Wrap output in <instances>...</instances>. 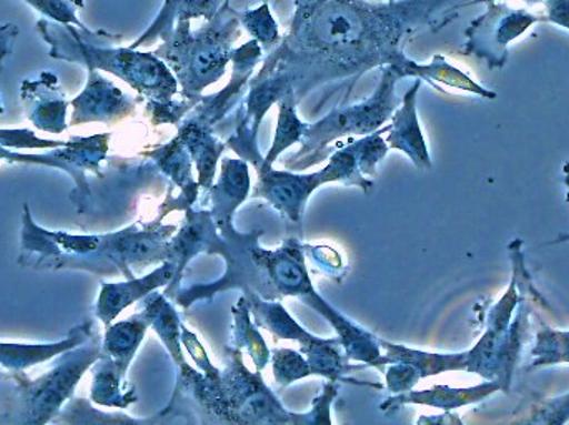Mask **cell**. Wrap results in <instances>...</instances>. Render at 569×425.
I'll return each mask as SVG.
<instances>
[{
	"instance_id": "cell-1",
	"label": "cell",
	"mask_w": 569,
	"mask_h": 425,
	"mask_svg": "<svg viewBox=\"0 0 569 425\" xmlns=\"http://www.w3.org/2000/svg\"><path fill=\"white\" fill-rule=\"evenodd\" d=\"M450 2L317 0L297 7L287 36L250 82L270 80L282 93L293 89L300 103L317 87L393 63L405 39L441 23Z\"/></svg>"
},
{
	"instance_id": "cell-2",
	"label": "cell",
	"mask_w": 569,
	"mask_h": 425,
	"mask_svg": "<svg viewBox=\"0 0 569 425\" xmlns=\"http://www.w3.org/2000/svg\"><path fill=\"white\" fill-rule=\"evenodd\" d=\"M260 234L262 231L243 234L233 227L223 236L216 253L226 257L227 273L217 283L207 284L203 287L206 293L216 296L222 291L240 287L243 293L257 294L263 300L300 297L333 326L348 360L373 366L381 357L380 340L351 323L315 291L305 264V247L300 241L288 237L279 250L266 251L257 243Z\"/></svg>"
},
{
	"instance_id": "cell-3",
	"label": "cell",
	"mask_w": 569,
	"mask_h": 425,
	"mask_svg": "<svg viewBox=\"0 0 569 425\" xmlns=\"http://www.w3.org/2000/svg\"><path fill=\"white\" fill-rule=\"evenodd\" d=\"M132 226L107 234H72L39 226L23 203L20 256L17 263L40 271H87L99 276L123 274L133 277V267L166 261L169 241L177 226L159 224Z\"/></svg>"
},
{
	"instance_id": "cell-4",
	"label": "cell",
	"mask_w": 569,
	"mask_h": 425,
	"mask_svg": "<svg viewBox=\"0 0 569 425\" xmlns=\"http://www.w3.org/2000/svg\"><path fill=\"white\" fill-rule=\"evenodd\" d=\"M37 32L49 43L52 59L112 73L147 99V105L170 102L179 93L176 75L156 53L110 47V43L120 42L122 36L103 30H80L47 19L37 22Z\"/></svg>"
},
{
	"instance_id": "cell-5",
	"label": "cell",
	"mask_w": 569,
	"mask_h": 425,
	"mask_svg": "<svg viewBox=\"0 0 569 425\" xmlns=\"http://www.w3.org/2000/svg\"><path fill=\"white\" fill-rule=\"evenodd\" d=\"M513 276L505 296L488 314L487 330L477 344L467 351V373L478 374L487 381H500L505 393L510 391L515 367L530 336L531 314L535 307H547L538 293L533 277L525 264L523 241L508 244Z\"/></svg>"
},
{
	"instance_id": "cell-6",
	"label": "cell",
	"mask_w": 569,
	"mask_h": 425,
	"mask_svg": "<svg viewBox=\"0 0 569 425\" xmlns=\"http://www.w3.org/2000/svg\"><path fill=\"white\" fill-rule=\"evenodd\" d=\"M176 396L190 399L210 423L305 425L303 414L284 409L259 371L247 370L239 347H233L229 367L220 371L219 380H209L189 364L179 370Z\"/></svg>"
},
{
	"instance_id": "cell-7",
	"label": "cell",
	"mask_w": 569,
	"mask_h": 425,
	"mask_svg": "<svg viewBox=\"0 0 569 425\" xmlns=\"http://www.w3.org/2000/svg\"><path fill=\"white\" fill-rule=\"evenodd\" d=\"M192 20H179L172 36L156 50L179 82L182 99L199 103L207 87L222 79L232 62L233 43L242 33L239 10L223 0L220 9L199 30L190 29Z\"/></svg>"
},
{
	"instance_id": "cell-8",
	"label": "cell",
	"mask_w": 569,
	"mask_h": 425,
	"mask_svg": "<svg viewBox=\"0 0 569 425\" xmlns=\"http://www.w3.org/2000/svg\"><path fill=\"white\" fill-rule=\"evenodd\" d=\"M229 146L257 169L259 183L253 190L252 199L267 200L277 212L298 226L303 220L305 206L311 193L325 183L343 182L347 185L360 186L365 192H370L371 186L375 185L373 182L365 179L363 173L358 169L353 143L338 150L331 156L327 169L321 172L301 175V173L273 170L257 149V133L253 132L243 109L237 115L236 135L229 140Z\"/></svg>"
},
{
	"instance_id": "cell-9",
	"label": "cell",
	"mask_w": 569,
	"mask_h": 425,
	"mask_svg": "<svg viewBox=\"0 0 569 425\" xmlns=\"http://www.w3.org/2000/svg\"><path fill=\"white\" fill-rule=\"evenodd\" d=\"M102 354V337L93 333L86 343L59 354L56 366L29 380L23 373L3 374L2 380L12 389L0 423L43 425L53 423L60 411L73 397L83 374L93 367Z\"/></svg>"
},
{
	"instance_id": "cell-10",
	"label": "cell",
	"mask_w": 569,
	"mask_h": 425,
	"mask_svg": "<svg viewBox=\"0 0 569 425\" xmlns=\"http://www.w3.org/2000/svg\"><path fill=\"white\" fill-rule=\"evenodd\" d=\"M398 80H401L400 73L393 67L385 65L380 85L370 99L355 105L335 109L320 122L308 123L300 142V152L291 155L284 162V166L290 170L308 169L321 162L327 153V146L335 140L378 132L398 109Z\"/></svg>"
},
{
	"instance_id": "cell-11",
	"label": "cell",
	"mask_w": 569,
	"mask_h": 425,
	"mask_svg": "<svg viewBox=\"0 0 569 425\" xmlns=\"http://www.w3.org/2000/svg\"><path fill=\"white\" fill-rule=\"evenodd\" d=\"M250 313L257 326L270 331L282 340L298 341L301 354L307 356L310 363L311 374L327 377L328 381H345V374L361 370L348 363L347 353L341 346L340 340H321L305 331L290 314L284 311L282 304L277 301L263 300L257 294H246Z\"/></svg>"
},
{
	"instance_id": "cell-12",
	"label": "cell",
	"mask_w": 569,
	"mask_h": 425,
	"mask_svg": "<svg viewBox=\"0 0 569 425\" xmlns=\"http://www.w3.org/2000/svg\"><path fill=\"white\" fill-rule=\"evenodd\" d=\"M109 133H97L92 136H72L67 140V145L60 149L50 150L40 155L32 153L12 152V150L0 146V163H12V165H42L49 169L62 170L73 180V192L70 200L83 209V203L90 199V185L87 173L100 175V163L106 160L109 153Z\"/></svg>"
},
{
	"instance_id": "cell-13",
	"label": "cell",
	"mask_w": 569,
	"mask_h": 425,
	"mask_svg": "<svg viewBox=\"0 0 569 425\" xmlns=\"http://www.w3.org/2000/svg\"><path fill=\"white\" fill-rule=\"evenodd\" d=\"M488 10L467 30V55H477L490 69H500L508 60V45L520 39L541 17L527 9H511L503 2H488Z\"/></svg>"
},
{
	"instance_id": "cell-14",
	"label": "cell",
	"mask_w": 569,
	"mask_h": 425,
	"mask_svg": "<svg viewBox=\"0 0 569 425\" xmlns=\"http://www.w3.org/2000/svg\"><path fill=\"white\" fill-rule=\"evenodd\" d=\"M139 100L126 95L112 80L106 79L100 70L87 69L86 87L70 102L73 109L70 125L127 119L136 112Z\"/></svg>"
},
{
	"instance_id": "cell-15",
	"label": "cell",
	"mask_w": 569,
	"mask_h": 425,
	"mask_svg": "<svg viewBox=\"0 0 569 425\" xmlns=\"http://www.w3.org/2000/svg\"><path fill=\"white\" fill-rule=\"evenodd\" d=\"M263 47L252 39L232 52V79L216 95L202 97L196 109L187 113L189 119L213 127L219 123L242 99L243 90L250 85V77L262 60Z\"/></svg>"
},
{
	"instance_id": "cell-16",
	"label": "cell",
	"mask_w": 569,
	"mask_h": 425,
	"mask_svg": "<svg viewBox=\"0 0 569 425\" xmlns=\"http://www.w3.org/2000/svg\"><path fill=\"white\" fill-rule=\"evenodd\" d=\"M20 99L26 107V117L36 129L47 133H62L69 129L66 93L60 89L59 77L52 72H40L33 79L20 83Z\"/></svg>"
},
{
	"instance_id": "cell-17",
	"label": "cell",
	"mask_w": 569,
	"mask_h": 425,
	"mask_svg": "<svg viewBox=\"0 0 569 425\" xmlns=\"http://www.w3.org/2000/svg\"><path fill=\"white\" fill-rule=\"evenodd\" d=\"M177 266L170 260L163 261L162 266L157 267L152 273L143 277H130L120 283H102L100 287L99 300L96 304V316L100 323H113V320L120 316L123 310L132 306L137 301L152 294L160 287L169 286L176 280Z\"/></svg>"
},
{
	"instance_id": "cell-18",
	"label": "cell",
	"mask_w": 569,
	"mask_h": 425,
	"mask_svg": "<svg viewBox=\"0 0 569 425\" xmlns=\"http://www.w3.org/2000/svg\"><path fill=\"white\" fill-rule=\"evenodd\" d=\"M500 391H503V386L500 381L495 380L475 387L435 386L427 391L411 389L408 393L395 394L393 397L381 404L380 409L385 413H393L407 404H418V406L437 407L445 413H451L460 407L481 403Z\"/></svg>"
},
{
	"instance_id": "cell-19",
	"label": "cell",
	"mask_w": 569,
	"mask_h": 425,
	"mask_svg": "<svg viewBox=\"0 0 569 425\" xmlns=\"http://www.w3.org/2000/svg\"><path fill=\"white\" fill-rule=\"evenodd\" d=\"M420 87L421 82L417 80L405 93L401 107L395 110L391 127H388L390 135H388L387 145L410 156L417 169L430 170L431 156L417 113V95Z\"/></svg>"
},
{
	"instance_id": "cell-20",
	"label": "cell",
	"mask_w": 569,
	"mask_h": 425,
	"mask_svg": "<svg viewBox=\"0 0 569 425\" xmlns=\"http://www.w3.org/2000/svg\"><path fill=\"white\" fill-rule=\"evenodd\" d=\"M96 324L92 320H86L79 326L69 331L63 340L56 343L26 344V343H2L0 341V366L6 367L10 373H23L29 367L59 357V354L73 350L86 343L93 333Z\"/></svg>"
},
{
	"instance_id": "cell-21",
	"label": "cell",
	"mask_w": 569,
	"mask_h": 425,
	"mask_svg": "<svg viewBox=\"0 0 569 425\" xmlns=\"http://www.w3.org/2000/svg\"><path fill=\"white\" fill-rule=\"evenodd\" d=\"M219 234L216 221L210 212H193L187 210V220L180 227L176 237L169 241V254L167 260L172 261L177 266L176 280L167 287L166 296L172 297L177 291L180 277L186 271L187 264L199 253H209L213 237Z\"/></svg>"
},
{
	"instance_id": "cell-22",
	"label": "cell",
	"mask_w": 569,
	"mask_h": 425,
	"mask_svg": "<svg viewBox=\"0 0 569 425\" xmlns=\"http://www.w3.org/2000/svg\"><path fill=\"white\" fill-rule=\"evenodd\" d=\"M249 192V163L243 159L223 160L219 182L207 192L212 200V212L210 213H212L219 233L233 226V213L246 202Z\"/></svg>"
},
{
	"instance_id": "cell-23",
	"label": "cell",
	"mask_w": 569,
	"mask_h": 425,
	"mask_svg": "<svg viewBox=\"0 0 569 425\" xmlns=\"http://www.w3.org/2000/svg\"><path fill=\"white\" fill-rule=\"evenodd\" d=\"M390 65L400 73L401 79L413 77L417 80H427L437 89H440L438 83H443V85L451 87V89L463 90V92L473 93V95L481 97V99H497V93L493 90L475 82L470 75L448 63L443 55H435L430 63H417L401 53Z\"/></svg>"
},
{
	"instance_id": "cell-24",
	"label": "cell",
	"mask_w": 569,
	"mask_h": 425,
	"mask_svg": "<svg viewBox=\"0 0 569 425\" xmlns=\"http://www.w3.org/2000/svg\"><path fill=\"white\" fill-rule=\"evenodd\" d=\"M179 136L183 145L189 150L190 156L199 170V186L203 192H209L216 179L217 163L222 155L226 145L213 135L212 127L197 120L186 119L180 123Z\"/></svg>"
},
{
	"instance_id": "cell-25",
	"label": "cell",
	"mask_w": 569,
	"mask_h": 425,
	"mask_svg": "<svg viewBox=\"0 0 569 425\" xmlns=\"http://www.w3.org/2000/svg\"><path fill=\"white\" fill-rule=\"evenodd\" d=\"M143 155L156 160L160 170H162L166 175H169L176 185H179L180 196L177 199L179 202L170 206L169 213L172 212V210L192 209L197 196H199L200 186L193 182L192 175H190V173H192V156H190L189 150L183 145L182 140L176 136V139L167 143V145L152 150V152H146Z\"/></svg>"
},
{
	"instance_id": "cell-26",
	"label": "cell",
	"mask_w": 569,
	"mask_h": 425,
	"mask_svg": "<svg viewBox=\"0 0 569 425\" xmlns=\"http://www.w3.org/2000/svg\"><path fill=\"white\" fill-rule=\"evenodd\" d=\"M380 343L381 350L387 351V354L375 363L373 367H378V370H383V366L391 363H408L420 371L421 380L443 373H467V351H463V353L437 354L398 346V344H391L385 340H380Z\"/></svg>"
},
{
	"instance_id": "cell-27",
	"label": "cell",
	"mask_w": 569,
	"mask_h": 425,
	"mask_svg": "<svg viewBox=\"0 0 569 425\" xmlns=\"http://www.w3.org/2000/svg\"><path fill=\"white\" fill-rule=\"evenodd\" d=\"M223 0H166L162 9L157 13L156 20L149 29L130 45V49H139L157 39L167 40L172 36L176 23L179 20H193L206 17L207 20L216 16Z\"/></svg>"
},
{
	"instance_id": "cell-28",
	"label": "cell",
	"mask_w": 569,
	"mask_h": 425,
	"mask_svg": "<svg viewBox=\"0 0 569 425\" xmlns=\"http://www.w3.org/2000/svg\"><path fill=\"white\" fill-rule=\"evenodd\" d=\"M92 389L90 401L97 406L127 409L137 401L136 389L126 387V371L117 366L116 361L107 354H100L93 364Z\"/></svg>"
},
{
	"instance_id": "cell-29",
	"label": "cell",
	"mask_w": 569,
	"mask_h": 425,
	"mask_svg": "<svg viewBox=\"0 0 569 425\" xmlns=\"http://www.w3.org/2000/svg\"><path fill=\"white\" fill-rule=\"evenodd\" d=\"M149 327L150 321L143 311L129 320L109 324L102 340V353L112 357L117 366L127 373Z\"/></svg>"
},
{
	"instance_id": "cell-30",
	"label": "cell",
	"mask_w": 569,
	"mask_h": 425,
	"mask_svg": "<svg viewBox=\"0 0 569 425\" xmlns=\"http://www.w3.org/2000/svg\"><path fill=\"white\" fill-rule=\"evenodd\" d=\"M143 313L147 314L150 321V327H153L157 336L166 344L170 357L177 367H186L187 361L182 354V323H180L179 314L173 310L172 304L169 303V297L166 294L156 293L153 291L149 296L143 297Z\"/></svg>"
},
{
	"instance_id": "cell-31",
	"label": "cell",
	"mask_w": 569,
	"mask_h": 425,
	"mask_svg": "<svg viewBox=\"0 0 569 425\" xmlns=\"http://www.w3.org/2000/svg\"><path fill=\"white\" fill-rule=\"evenodd\" d=\"M232 344L233 347H239V350L246 347L249 351L259 373H262L267 364L272 361V353L267 347L262 334L257 330L256 321H252V313H250L246 296L240 297L233 307Z\"/></svg>"
},
{
	"instance_id": "cell-32",
	"label": "cell",
	"mask_w": 569,
	"mask_h": 425,
	"mask_svg": "<svg viewBox=\"0 0 569 425\" xmlns=\"http://www.w3.org/2000/svg\"><path fill=\"white\" fill-rule=\"evenodd\" d=\"M297 105L293 89H288L279 100V123H277L276 139H273L272 149L266 156V162L269 165H273L284 150L303 139L308 123L298 119Z\"/></svg>"
},
{
	"instance_id": "cell-33",
	"label": "cell",
	"mask_w": 569,
	"mask_h": 425,
	"mask_svg": "<svg viewBox=\"0 0 569 425\" xmlns=\"http://www.w3.org/2000/svg\"><path fill=\"white\" fill-rule=\"evenodd\" d=\"M569 364V331L543 326L535 337L527 371Z\"/></svg>"
},
{
	"instance_id": "cell-34",
	"label": "cell",
	"mask_w": 569,
	"mask_h": 425,
	"mask_svg": "<svg viewBox=\"0 0 569 425\" xmlns=\"http://www.w3.org/2000/svg\"><path fill=\"white\" fill-rule=\"evenodd\" d=\"M515 423L567 424L569 421V393L553 399H537L523 403L515 411Z\"/></svg>"
},
{
	"instance_id": "cell-35",
	"label": "cell",
	"mask_w": 569,
	"mask_h": 425,
	"mask_svg": "<svg viewBox=\"0 0 569 425\" xmlns=\"http://www.w3.org/2000/svg\"><path fill=\"white\" fill-rule=\"evenodd\" d=\"M239 17L247 32L253 39L259 40L260 45L266 47V49H272V47H277L282 42L279 23H277L276 17H273L270 3L266 2V0H263L262 6L256 7V9L239 12Z\"/></svg>"
},
{
	"instance_id": "cell-36",
	"label": "cell",
	"mask_w": 569,
	"mask_h": 425,
	"mask_svg": "<svg viewBox=\"0 0 569 425\" xmlns=\"http://www.w3.org/2000/svg\"><path fill=\"white\" fill-rule=\"evenodd\" d=\"M273 377L282 387L291 386L297 381L313 376L310 363L303 354L293 350H276L272 353Z\"/></svg>"
},
{
	"instance_id": "cell-37",
	"label": "cell",
	"mask_w": 569,
	"mask_h": 425,
	"mask_svg": "<svg viewBox=\"0 0 569 425\" xmlns=\"http://www.w3.org/2000/svg\"><path fill=\"white\" fill-rule=\"evenodd\" d=\"M385 130H378V132L365 135V139L357 140L353 142L355 153H357L358 169L363 175L373 176L377 175V165L380 160L385 159L390 146L385 143L381 139V133Z\"/></svg>"
},
{
	"instance_id": "cell-38",
	"label": "cell",
	"mask_w": 569,
	"mask_h": 425,
	"mask_svg": "<svg viewBox=\"0 0 569 425\" xmlns=\"http://www.w3.org/2000/svg\"><path fill=\"white\" fill-rule=\"evenodd\" d=\"M23 2L29 3L37 12L53 22L62 23V26H76L80 30L89 29L86 23L80 22L79 16H77L79 7L72 0H23Z\"/></svg>"
},
{
	"instance_id": "cell-39",
	"label": "cell",
	"mask_w": 569,
	"mask_h": 425,
	"mask_svg": "<svg viewBox=\"0 0 569 425\" xmlns=\"http://www.w3.org/2000/svg\"><path fill=\"white\" fill-rule=\"evenodd\" d=\"M67 142L60 140L40 139L32 130L27 129H0V146L6 149H60Z\"/></svg>"
},
{
	"instance_id": "cell-40",
	"label": "cell",
	"mask_w": 569,
	"mask_h": 425,
	"mask_svg": "<svg viewBox=\"0 0 569 425\" xmlns=\"http://www.w3.org/2000/svg\"><path fill=\"white\" fill-rule=\"evenodd\" d=\"M385 377H387L388 389L393 394L408 393L421 381L420 371L408 363L387 364Z\"/></svg>"
},
{
	"instance_id": "cell-41",
	"label": "cell",
	"mask_w": 569,
	"mask_h": 425,
	"mask_svg": "<svg viewBox=\"0 0 569 425\" xmlns=\"http://www.w3.org/2000/svg\"><path fill=\"white\" fill-rule=\"evenodd\" d=\"M337 394L338 383L337 381H330V383L323 387V393L313 401V406H311L310 413L303 414L305 425L331 424L330 406Z\"/></svg>"
},
{
	"instance_id": "cell-42",
	"label": "cell",
	"mask_w": 569,
	"mask_h": 425,
	"mask_svg": "<svg viewBox=\"0 0 569 425\" xmlns=\"http://www.w3.org/2000/svg\"><path fill=\"white\" fill-rule=\"evenodd\" d=\"M182 344L187 347V351H189L193 361H196L197 366L200 367V371H202L209 380H219L220 371L210 363L209 356H207L202 344L197 340L196 334H193L192 331L187 330L186 326H182Z\"/></svg>"
},
{
	"instance_id": "cell-43",
	"label": "cell",
	"mask_w": 569,
	"mask_h": 425,
	"mask_svg": "<svg viewBox=\"0 0 569 425\" xmlns=\"http://www.w3.org/2000/svg\"><path fill=\"white\" fill-rule=\"evenodd\" d=\"M545 16L541 22L555 23L569 30V0H545Z\"/></svg>"
},
{
	"instance_id": "cell-44",
	"label": "cell",
	"mask_w": 569,
	"mask_h": 425,
	"mask_svg": "<svg viewBox=\"0 0 569 425\" xmlns=\"http://www.w3.org/2000/svg\"><path fill=\"white\" fill-rule=\"evenodd\" d=\"M17 36H19V27H17L16 23L0 26V72H2L3 60L12 52Z\"/></svg>"
},
{
	"instance_id": "cell-45",
	"label": "cell",
	"mask_w": 569,
	"mask_h": 425,
	"mask_svg": "<svg viewBox=\"0 0 569 425\" xmlns=\"http://www.w3.org/2000/svg\"><path fill=\"white\" fill-rule=\"evenodd\" d=\"M317 250L320 251V253H315L317 261H320L321 264H327L328 270H340L341 263L338 253L327 247V256H325V247H317Z\"/></svg>"
},
{
	"instance_id": "cell-46",
	"label": "cell",
	"mask_w": 569,
	"mask_h": 425,
	"mask_svg": "<svg viewBox=\"0 0 569 425\" xmlns=\"http://www.w3.org/2000/svg\"><path fill=\"white\" fill-rule=\"evenodd\" d=\"M420 423H438V424H461L458 417L451 416V413H447V416L440 417H423Z\"/></svg>"
},
{
	"instance_id": "cell-47",
	"label": "cell",
	"mask_w": 569,
	"mask_h": 425,
	"mask_svg": "<svg viewBox=\"0 0 569 425\" xmlns=\"http://www.w3.org/2000/svg\"><path fill=\"white\" fill-rule=\"evenodd\" d=\"M565 183H567L568 186V202H569V163L565 165ZM569 241V233L560 234V236L557 237V240L551 241V243H548V246H551V244H560V243H567Z\"/></svg>"
},
{
	"instance_id": "cell-48",
	"label": "cell",
	"mask_w": 569,
	"mask_h": 425,
	"mask_svg": "<svg viewBox=\"0 0 569 425\" xmlns=\"http://www.w3.org/2000/svg\"><path fill=\"white\" fill-rule=\"evenodd\" d=\"M488 2H505V0H471V2L460 3V9H461V7L473 6V3H488ZM520 2L537 3V2H545V0H520Z\"/></svg>"
},
{
	"instance_id": "cell-49",
	"label": "cell",
	"mask_w": 569,
	"mask_h": 425,
	"mask_svg": "<svg viewBox=\"0 0 569 425\" xmlns=\"http://www.w3.org/2000/svg\"><path fill=\"white\" fill-rule=\"evenodd\" d=\"M313 2H317V0H295V9H297V7L310 6V3Z\"/></svg>"
},
{
	"instance_id": "cell-50",
	"label": "cell",
	"mask_w": 569,
	"mask_h": 425,
	"mask_svg": "<svg viewBox=\"0 0 569 425\" xmlns=\"http://www.w3.org/2000/svg\"><path fill=\"white\" fill-rule=\"evenodd\" d=\"M73 3H76L79 9H83L86 7V3H83V0H72Z\"/></svg>"
},
{
	"instance_id": "cell-51",
	"label": "cell",
	"mask_w": 569,
	"mask_h": 425,
	"mask_svg": "<svg viewBox=\"0 0 569 425\" xmlns=\"http://www.w3.org/2000/svg\"><path fill=\"white\" fill-rule=\"evenodd\" d=\"M3 113L2 99H0V115Z\"/></svg>"
},
{
	"instance_id": "cell-52",
	"label": "cell",
	"mask_w": 569,
	"mask_h": 425,
	"mask_svg": "<svg viewBox=\"0 0 569 425\" xmlns=\"http://www.w3.org/2000/svg\"><path fill=\"white\" fill-rule=\"evenodd\" d=\"M2 376H3L2 371H0V380H2Z\"/></svg>"
},
{
	"instance_id": "cell-53",
	"label": "cell",
	"mask_w": 569,
	"mask_h": 425,
	"mask_svg": "<svg viewBox=\"0 0 569 425\" xmlns=\"http://www.w3.org/2000/svg\"><path fill=\"white\" fill-rule=\"evenodd\" d=\"M371 2H381V0H371Z\"/></svg>"
},
{
	"instance_id": "cell-54",
	"label": "cell",
	"mask_w": 569,
	"mask_h": 425,
	"mask_svg": "<svg viewBox=\"0 0 569 425\" xmlns=\"http://www.w3.org/2000/svg\"><path fill=\"white\" fill-rule=\"evenodd\" d=\"M388 2H395V0H388Z\"/></svg>"
},
{
	"instance_id": "cell-55",
	"label": "cell",
	"mask_w": 569,
	"mask_h": 425,
	"mask_svg": "<svg viewBox=\"0 0 569 425\" xmlns=\"http://www.w3.org/2000/svg\"><path fill=\"white\" fill-rule=\"evenodd\" d=\"M266 2H269V0H266Z\"/></svg>"
}]
</instances>
